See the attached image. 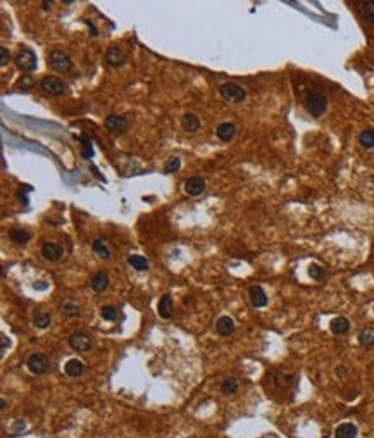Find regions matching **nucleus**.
Returning a JSON list of instances; mask_svg holds the SVG:
<instances>
[{"label": "nucleus", "instance_id": "1", "mask_svg": "<svg viewBox=\"0 0 374 438\" xmlns=\"http://www.w3.org/2000/svg\"><path fill=\"white\" fill-rule=\"evenodd\" d=\"M305 111L312 117H321L328 109V99L321 90H309L304 99Z\"/></svg>", "mask_w": 374, "mask_h": 438}, {"label": "nucleus", "instance_id": "2", "mask_svg": "<svg viewBox=\"0 0 374 438\" xmlns=\"http://www.w3.org/2000/svg\"><path fill=\"white\" fill-rule=\"evenodd\" d=\"M219 95L226 104H242L247 99V92L237 83H222L219 86Z\"/></svg>", "mask_w": 374, "mask_h": 438}, {"label": "nucleus", "instance_id": "3", "mask_svg": "<svg viewBox=\"0 0 374 438\" xmlns=\"http://www.w3.org/2000/svg\"><path fill=\"white\" fill-rule=\"evenodd\" d=\"M49 66L52 67L56 73H67L73 67V61H71L69 54L62 52V50H52L47 57Z\"/></svg>", "mask_w": 374, "mask_h": 438}, {"label": "nucleus", "instance_id": "4", "mask_svg": "<svg viewBox=\"0 0 374 438\" xmlns=\"http://www.w3.org/2000/svg\"><path fill=\"white\" fill-rule=\"evenodd\" d=\"M14 62L21 71H24V73H31V71H35L36 66H38V59H36L35 52H31L29 49H21L18 52V56L14 57Z\"/></svg>", "mask_w": 374, "mask_h": 438}, {"label": "nucleus", "instance_id": "5", "mask_svg": "<svg viewBox=\"0 0 374 438\" xmlns=\"http://www.w3.org/2000/svg\"><path fill=\"white\" fill-rule=\"evenodd\" d=\"M40 88H41V92L49 97H61L66 92L64 81L56 76H43L40 81Z\"/></svg>", "mask_w": 374, "mask_h": 438}, {"label": "nucleus", "instance_id": "6", "mask_svg": "<svg viewBox=\"0 0 374 438\" xmlns=\"http://www.w3.org/2000/svg\"><path fill=\"white\" fill-rule=\"evenodd\" d=\"M67 343H69V347L73 348L74 352H88L93 347L91 336L83 333V331H74V333H71L69 338H67Z\"/></svg>", "mask_w": 374, "mask_h": 438}, {"label": "nucleus", "instance_id": "7", "mask_svg": "<svg viewBox=\"0 0 374 438\" xmlns=\"http://www.w3.org/2000/svg\"><path fill=\"white\" fill-rule=\"evenodd\" d=\"M26 366L33 374H43L49 371L50 362L47 356H43V354H31L26 361Z\"/></svg>", "mask_w": 374, "mask_h": 438}, {"label": "nucleus", "instance_id": "8", "mask_svg": "<svg viewBox=\"0 0 374 438\" xmlns=\"http://www.w3.org/2000/svg\"><path fill=\"white\" fill-rule=\"evenodd\" d=\"M104 61H106V64L109 67H114V69H117V67L124 66L126 61H128V56H126V52H123L119 47H109L106 56H104Z\"/></svg>", "mask_w": 374, "mask_h": 438}, {"label": "nucleus", "instance_id": "9", "mask_svg": "<svg viewBox=\"0 0 374 438\" xmlns=\"http://www.w3.org/2000/svg\"><path fill=\"white\" fill-rule=\"evenodd\" d=\"M104 124H106V128L109 129V132L112 133H126L128 132V121H126V117L119 116V114H111L106 117V121H104Z\"/></svg>", "mask_w": 374, "mask_h": 438}, {"label": "nucleus", "instance_id": "10", "mask_svg": "<svg viewBox=\"0 0 374 438\" xmlns=\"http://www.w3.org/2000/svg\"><path fill=\"white\" fill-rule=\"evenodd\" d=\"M205 190V180L202 176H192L184 181V192L192 197H199L202 195V192Z\"/></svg>", "mask_w": 374, "mask_h": 438}, {"label": "nucleus", "instance_id": "11", "mask_svg": "<svg viewBox=\"0 0 374 438\" xmlns=\"http://www.w3.org/2000/svg\"><path fill=\"white\" fill-rule=\"evenodd\" d=\"M62 247L57 245V243L54 242H45L43 245H41V257L50 260V262H56V260H59L62 257Z\"/></svg>", "mask_w": 374, "mask_h": 438}, {"label": "nucleus", "instance_id": "12", "mask_svg": "<svg viewBox=\"0 0 374 438\" xmlns=\"http://www.w3.org/2000/svg\"><path fill=\"white\" fill-rule=\"evenodd\" d=\"M91 290L97 293H102L109 288V275L106 271H97L90 280Z\"/></svg>", "mask_w": 374, "mask_h": 438}, {"label": "nucleus", "instance_id": "13", "mask_svg": "<svg viewBox=\"0 0 374 438\" xmlns=\"http://www.w3.org/2000/svg\"><path fill=\"white\" fill-rule=\"evenodd\" d=\"M235 135H237V126L233 123H221L216 129V137L224 143H229L235 138Z\"/></svg>", "mask_w": 374, "mask_h": 438}, {"label": "nucleus", "instance_id": "14", "mask_svg": "<svg viewBox=\"0 0 374 438\" xmlns=\"http://www.w3.org/2000/svg\"><path fill=\"white\" fill-rule=\"evenodd\" d=\"M249 297H250L252 305H254V307H266L267 305V295H266V292L262 290V286H257V285L250 286Z\"/></svg>", "mask_w": 374, "mask_h": 438}, {"label": "nucleus", "instance_id": "15", "mask_svg": "<svg viewBox=\"0 0 374 438\" xmlns=\"http://www.w3.org/2000/svg\"><path fill=\"white\" fill-rule=\"evenodd\" d=\"M216 331L221 336H229L235 331V321L229 316H221L216 321Z\"/></svg>", "mask_w": 374, "mask_h": 438}, {"label": "nucleus", "instance_id": "16", "mask_svg": "<svg viewBox=\"0 0 374 438\" xmlns=\"http://www.w3.org/2000/svg\"><path fill=\"white\" fill-rule=\"evenodd\" d=\"M330 330H331V333H335V335H345L348 333V330H350V321H348L347 318H343V316H338V318L331 319Z\"/></svg>", "mask_w": 374, "mask_h": 438}, {"label": "nucleus", "instance_id": "17", "mask_svg": "<svg viewBox=\"0 0 374 438\" xmlns=\"http://www.w3.org/2000/svg\"><path fill=\"white\" fill-rule=\"evenodd\" d=\"M181 126L186 133H195L197 129L200 128V119L199 116H195L193 112H186L183 117H181Z\"/></svg>", "mask_w": 374, "mask_h": 438}, {"label": "nucleus", "instance_id": "18", "mask_svg": "<svg viewBox=\"0 0 374 438\" xmlns=\"http://www.w3.org/2000/svg\"><path fill=\"white\" fill-rule=\"evenodd\" d=\"M64 371H66L67 376L78 378V376H81L83 371H85V364L78 359H69L64 366Z\"/></svg>", "mask_w": 374, "mask_h": 438}, {"label": "nucleus", "instance_id": "19", "mask_svg": "<svg viewBox=\"0 0 374 438\" xmlns=\"http://www.w3.org/2000/svg\"><path fill=\"white\" fill-rule=\"evenodd\" d=\"M359 429L354 423H343L335 429V438H355Z\"/></svg>", "mask_w": 374, "mask_h": 438}, {"label": "nucleus", "instance_id": "20", "mask_svg": "<svg viewBox=\"0 0 374 438\" xmlns=\"http://www.w3.org/2000/svg\"><path fill=\"white\" fill-rule=\"evenodd\" d=\"M91 248H93V252L97 255H99L100 259L104 260H109L111 259V250H109L106 240L102 238H93V242H91Z\"/></svg>", "mask_w": 374, "mask_h": 438}, {"label": "nucleus", "instance_id": "21", "mask_svg": "<svg viewBox=\"0 0 374 438\" xmlns=\"http://www.w3.org/2000/svg\"><path fill=\"white\" fill-rule=\"evenodd\" d=\"M359 9L365 23L374 28V0H371V2H360Z\"/></svg>", "mask_w": 374, "mask_h": 438}, {"label": "nucleus", "instance_id": "22", "mask_svg": "<svg viewBox=\"0 0 374 438\" xmlns=\"http://www.w3.org/2000/svg\"><path fill=\"white\" fill-rule=\"evenodd\" d=\"M159 316H161L162 319H169L171 314H173V300H171L169 295H164L161 300H159Z\"/></svg>", "mask_w": 374, "mask_h": 438}, {"label": "nucleus", "instance_id": "23", "mask_svg": "<svg viewBox=\"0 0 374 438\" xmlns=\"http://www.w3.org/2000/svg\"><path fill=\"white\" fill-rule=\"evenodd\" d=\"M9 238L16 243V245H24V243H28L29 240H31V235L24 230H11Z\"/></svg>", "mask_w": 374, "mask_h": 438}, {"label": "nucleus", "instance_id": "24", "mask_svg": "<svg viewBox=\"0 0 374 438\" xmlns=\"http://www.w3.org/2000/svg\"><path fill=\"white\" fill-rule=\"evenodd\" d=\"M128 262H129V266H133L136 271H147V269H149V260H147L144 255H138V254L129 255Z\"/></svg>", "mask_w": 374, "mask_h": 438}, {"label": "nucleus", "instance_id": "25", "mask_svg": "<svg viewBox=\"0 0 374 438\" xmlns=\"http://www.w3.org/2000/svg\"><path fill=\"white\" fill-rule=\"evenodd\" d=\"M359 143L367 150L374 149V129H364V132L359 135Z\"/></svg>", "mask_w": 374, "mask_h": 438}, {"label": "nucleus", "instance_id": "26", "mask_svg": "<svg viewBox=\"0 0 374 438\" xmlns=\"http://www.w3.org/2000/svg\"><path fill=\"white\" fill-rule=\"evenodd\" d=\"M100 316H102L106 321L109 323H114L117 318H119V311H117L116 305H104L100 309Z\"/></svg>", "mask_w": 374, "mask_h": 438}, {"label": "nucleus", "instance_id": "27", "mask_svg": "<svg viewBox=\"0 0 374 438\" xmlns=\"http://www.w3.org/2000/svg\"><path fill=\"white\" fill-rule=\"evenodd\" d=\"M359 343L362 345L364 348H372L374 347V333L369 328H365L359 333Z\"/></svg>", "mask_w": 374, "mask_h": 438}, {"label": "nucleus", "instance_id": "28", "mask_svg": "<svg viewBox=\"0 0 374 438\" xmlns=\"http://www.w3.org/2000/svg\"><path fill=\"white\" fill-rule=\"evenodd\" d=\"M221 390H222V393H226V395L237 393V391H238L237 378H226V380L221 383Z\"/></svg>", "mask_w": 374, "mask_h": 438}, {"label": "nucleus", "instance_id": "29", "mask_svg": "<svg viewBox=\"0 0 374 438\" xmlns=\"http://www.w3.org/2000/svg\"><path fill=\"white\" fill-rule=\"evenodd\" d=\"M309 275H310L312 280L322 281L326 278V269L322 266H319V264H310V266H309Z\"/></svg>", "mask_w": 374, "mask_h": 438}, {"label": "nucleus", "instance_id": "30", "mask_svg": "<svg viewBox=\"0 0 374 438\" xmlns=\"http://www.w3.org/2000/svg\"><path fill=\"white\" fill-rule=\"evenodd\" d=\"M79 142L83 143V152H81V155H83L85 159H91V155H93V147H91V140L86 137V135H81V137H79Z\"/></svg>", "mask_w": 374, "mask_h": 438}, {"label": "nucleus", "instance_id": "31", "mask_svg": "<svg viewBox=\"0 0 374 438\" xmlns=\"http://www.w3.org/2000/svg\"><path fill=\"white\" fill-rule=\"evenodd\" d=\"M50 323H52V318H50V314H47V313H40V314L35 316V326L40 328V330L49 328Z\"/></svg>", "mask_w": 374, "mask_h": 438}, {"label": "nucleus", "instance_id": "32", "mask_svg": "<svg viewBox=\"0 0 374 438\" xmlns=\"http://www.w3.org/2000/svg\"><path fill=\"white\" fill-rule=\"evenodd\" d=\"M179 167H181V159L179 157H169L167 159V162H166V166H164V171L167 172V174H171V172H176V171H179Z\"/></svg>", "mask_w": 374, "mask_h": 438}, {"label": "nucleus", "instance_id": "33", "mask_svg": "<svg viewBox=\"0 0 374 438\" xmlns=\"http://www.w3.org/2000/svg\"><path fill=\"white\" fill-rule=\"evenodd\" d=\"M62 313L66 316H69V318H74V316H79V307L74 304L73 300H66L64 304H62Z\"/></svg>", "mask_w": 374, "mask_h": 438}, {"label": "nucleus", "instance_id": "34", "mask_svg": "<svg viewBox=\"0 0 374 438\" xmlns=\"http://www.w3.org/2000/svg\"><path fill=\"white\" fill-rule=\"evenodd\" d=\"M33 85H35V81H33V78H31V76H23V78H21L19 81H18V88H21V90H23V92L31 90Z\"/></svg>", "mask_w": 374, "mask_h": 438}, {"label": "nucleus", "instance_id": "35", "mask_svg": "<svg viewBox=\"0 0 374 438\" xmlns=\"http://www.w3.org/2000/svg\"><path fill=\"white\" fill-rule=\"evenodd\" d=\"M9 62H11V52H9V49L2 47V49H0V66L6 67L7 64H9Z\"/></svg>", "mask_w": 374, "mask_h": 438}, {"label": "nucleus", "instance_id": "36", "mask_svg": "<svg viewBox=\"0 0 374 438\" xmlns=\"http://www.w3.org/2000/svg\"><path fill=\"white\" fill-rule=\"evenodd\" d=\"M0 338H2V348H0V352H2V356H4V354L7 352V347H11V338H7V335H4V333Z\"/></svg>", "mask_w": 374, "mask_h": 438}, {"label": "nucleus", "instance_id": "37", "mask_svg": "<svg viewBox=\"0 0 374 438\" xmlns=\"http://www.w3.org/2000/svg\"><path fill=\"white\" fill-rule=\"evenodd\" d=\"M348 371H347V368L345 366H338V368H336V374H338V376H345Z\"/></svg>", "mask_w": 374, "mask_h": 438}, {"label": "nucleus", "instance_id": "38", "mask_svg": "<svg viewBox=\"0 0 374 438\" xmlns=\"http://www.w3.org/2000/svg\"><path fill=\"white\" fill-rule=\"evenodd\" d=\"M19 429H24V421H18L14 426V431H19Z\"/></svg>", "mask_w": 374, "mask_h": 438}, {"label": "nucleus", "instance_id": "39", "mask_svg": "<svg viewBox=\"0 0 374 438\" xmlns=\"http://www.w3.org/2000/svg\"><path fill=\"white\" fill-rule=\"evenodd\" d=\"M33 286H35V288H38V290H45V286H47V285H45V283H35Z\"/></svg>", "mask_w": 374, "mask_h": 438}, {"label": "nucleus", "instance_id": "40", "mask_svg": "<svg viewBox=\"0 0 374 438\" xmlns=\"http://www.w3.org/2000/svg\"><path fill=\"white\" fill-rule=\"evenodd\" d=\"M50 7H52V2H49V0H47V2H43V9L45 11H49Z\"/></svg>", "mask_w": 374, "mask_h": 438}, {"label": "nucleus", "instance_id": "41", "mask_svg": "<svg viewBox=\"0 0 374 438\" xmlns=\"http://www.w3.org/2000/svg\"><path fill=\"white\" fill-rule=\"evenodd\" d=\"M0 407H2V411H6L7 404H6V400H4V399H2V402H0Z\"/></svg>", "mask_w": 374, "mask_h": 438}, {"label": "nucleus", "instance_id": "42", "mask_svg": "<svg viewBox=\"0 0 374 438\" xmlns=\"http://www.w3.org/2000/svg\"><path fill=\"white\" fill-rule=\"evenodd\" d=\"M372 388H374V386H372Z\"/></svg>", "mask_w": 374, "mask_h": 438}]
</instances>
